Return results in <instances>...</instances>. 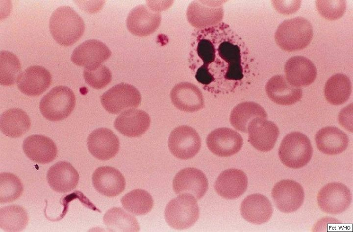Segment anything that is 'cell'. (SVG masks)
I'll return each instance as SVG.
<instances>
[{"mask_svg":"<svg viewBox=\"0 0 353 232\" xmlns=\"http://www.w3.org/2000/svg\"><path fill=\"white\" fill-rule=\"evenodd\" d=\"M49 28L53 39L60 45L69 46L83 35L85 25L82 18L72 7L62 6L52 13Z\"/></svg>","mask_w":353,"mask_h":232,"instance_id":"1","label":"cell"},{"mask_svg":"<svg viewBox=\"0 0 353 232\" xmlns=\"http://www.w3.org/2000/svg\"><path fill=\"white\" fill-rule=\"evenodd\" d=\"M313 35L311 23L305 18L299 17L282 22L277 29L275 39L281 49L294 52L307 47L312 40Z\"/></svg>","mask_w":353,"mask_h":232,"instance_id":"2","label":"cell"},{"mask_svg":"<svg viewBox=\"0 0 353 232\" xmlns=\"http://www.w3.org/2000/svg\"><path fill=\"white\" fill-rule=\"evenodd\" d=\"M278 154L284 165L289 168L298 169L309 162L312 156L313 149L307 136L295 131L287 134L283 138Z\"/></svg>","mask_w":353,"mask_h":232,"instance_id":"3","label":"cell"},{"mask_svg":"<svg viewBox=\"0 0 353 232\" xmlns=\"http://www.w3.org/2000/svg\"><path fill=\"white\" fill-rule=\"evenodd\" d=\"M76 105V97L69 87L59 85L52 88L41 100L39 108L42 115L50 121L68 117Z\"/></svg>","mask_w":353,"mask_h":232,"instance_id":"4","label":"cell"},{"mask_svg":"<svg viewBox=\"0 0 353 232\" xmlns=\"http://www.w3.org/2000/svg\"><path fill=\"white\" fill-rule=\"evenodd\" d=\"M199 208L193 196L178 195L167 205L164 216L167 223L176 230L186 229L192 226L199 217Z\"/></svg>","mask_w":353,"mask_h":232,"instance_id":"5","label":"cell"},{"mask_svg":"<svg viewBox=\"0 0 353 232\" xmlns=\"http://www.w3.org/2000/svg\"><path fill=\"white\" fill-rule=\"evenodd\" d=\"M100 99L102 106L107 112L117 114L128 108L138 107L141 96L133 85L121 83L104 92Z\"/></svg>","mask_w":353,"mask_h":232,"instance_id":"6","label":"cell"},{"mask_svg":"<svg viewBox=\"0 0 353 232\" xmlns=\"http://www.w3.org/2000/svg\"><path fill=\"white\" fill-rule=\"evenodd\" d=\"M352 200V193L345 184L337 182L324 186L317 195V203L324 212L338 214L346 210Z\"/></svg>","mask_w":353,"mask_h":232,"instance_id":"7","label":"cell"},{"mask_svg":"<svg viewBox=\"0 0 353 232\" xmlns=\"http://www.w3.org/2000/svg\"><path fill=\"white\" fill-rule=\"evenodd\" d=\"M201 147L200 136L192 127L182 125L171 132L168 147L172 154L180 159H188L195 156Z\"/></svg>","mask_w":353,"mask_h":232,"instance_id":"8","label":"cell"},{"mask_svg":"<svg viewBox=\"0 0 353 232\" xmlns=\"http://www.w3.org/2000/svg\"><path fill=\"white\" fill-rule=\"evenodd\" d=\"M272 197L277 208L289 213L297 210L303 204L304 193L303 187L292 180H282L272 190Z\"/></svg>","mask_w":353,"mask_h":232,"instance_id":"9","label":"cell"},{"mask_svg":"<svg viewBox=\"0 0 353 232\" xmlns=\"http://www.w3.org/2000/svg\"><path fill=\"white\" fill-rule=\"evenodd\" d=\"M111 55V51L103 43L96 39H89L74 49L71 59L76 65L92 69L101 65Z\"/></svg>","mask_w":353,"mask_h":232,"instance_id":"10","label":"cell"},{"mask_svg":"<svg viewBox=\"0 0 353 232\" xmlns=\"http://www.w3.org/2000/svg\"><path fill=\"white\" fill-rule=\"evenodd\" d=\"M208 186V180L204 174L200 170L192 167L181 170L173 181V188L176 194H190L197 200L205 195Z\"/></svg>","mask_w":353,"mask_h":232,"instance_id":"11","label":"cell"},{"mask_svg":"<svg viewBox=\"0 0 353 232\" xmlns=\"http://www.w3.org/2000/svg\"><path fill=\"white\" fill-rule=\"evenodd\" d=\"M248 141L257 150L267 152L274 147L279 131L277 126L265 118L256 117L247 128Z\"/></svg>","mask_w":353,"mask_h":232,"instance_id":"12","label":"cell"},{"mask_svg":"<svg viewBox=\"0 0 353 232\" xmlns=\"http://www.w3.org/2000/svg\"><path fill=\"white\" fill-rule=\"evenodd\" d=\"M206 142L208 149L212 153L219 156L227 157L239 152L243 140L236 131L227 128H221L211 132Z\"/></svg>","mask_w":353,"mask_h":232,"instance_id":"13","label":"cell"},{"mask_svg":"<svg viewBox=\"0 0 353 232\" xmlns=\"http://www.w3.org/2000/svg\"><path fill=\"white\" fill-rule=\"evenodd\" d=\"M160 14L145 5H139L132 9L126 19L129 31L138 36H146L153 33L161 22Z\"/></svg>","mask_w":353,"mask_h":232,"instance_id":"14","label":"cell"},{"mask_svg":"<svg viewBox=\"0 0 353 232\" xmlns=\"http://www.w3.org/2000/svg\"><path fill=\"white\" fill-rule=\"evenodd\" d=\"M51 76L49 71L39 65L27 67L18 77L17 84L23 94L37 96L44 92L50 85Z\"/></svg>","mask_w":353,"mask_h":232,"instance_id":"15","label":"cell"},{"mask_svg":"<svg viewBox=\"0 0 353 232\" xmlns=\"http://www.w3.org/2000/svg\"><path fill=\"white\" fill-rule=\"evenodd\" d=\"M89 151L95 158L109 160L115 156L120 148L118 137L110 129L101 128L93 131L87 138Z\"/></svg>","mask_w":353,"mask_h":232,"instance_id":"16","label":"cell"},{"mask_svg":"<svg viewBox=\"0 0 353 232\" xmlns=\"http://www.w3.org/2000/svg\"><path fill=\"white\" fill-rule=\"evenodd\" d=\"M193 1L189 5L186 16L189 23L198 28L214 26L223 19L224 12L219 3Z\"/></svg>","mask_w":353,"mask_h":232,"instance_id":"17","label":"cell"},{"mask_svg":"<svg viewBox=\"0 0 353 232\" xmlns=\"http://www.w3.org/2000/svg\"><path fill=\"white\" fill-rule=\"evenodd\" d=\"M248 186V178L242 170L230 168L221 172L214 183L216 192L227 199H235L243 195Z\"/></svg>","mask_w":353,"mask_h":232,"instance_id":"18","label":"cell"},{"mask_svg":"<svg viewBox=\"0 0 353 232\" xmlns=\"http://www.w3.org/2000/svg\"><path fill=\"white\" fill-rule=\"evenodd\" d=\"M92 183L96 190L107 197H115L121 193L126 187V180L122 173L110 166H102L94 172Z\"/></svg>","mask_w":353,"mask_h":232,"instance_id":"19","label":"cell"},{"mask_svg":"<svg viewBox=\"0 0 353 232\" xmlns=\"http://www.w3.org/2000/svg\"><path fill=\"white\" fill-rule=\"evenodd\" d=\"M285 78L296 87L306 86L315 80L317 76L316 67L308 58L295 56L289 58L284 66Z\"/></svg>","mask_w":353,"mask_h":232,"instance_id":"20","label":"cell"},{"mask_svg":"<svg viewBox=\"0 0 353 232\" xmlns=\"http://www.w3.org/2000/svg\"><path fill=\"white\" fill-rule=\"evenodd\" d=\"M151 118L145 111L137 109L124 111L115 119L114 126L122 134L130 137L141 136L149 129Z\"/></svg>","mask_w":353,"mask_h":232,"instance_id":"21","label":"cell"},{"mask_svg":"<svg viewBox=\"0 0 353 232\" xmlns=\"http://www.w3.org/2000/svg\"><path fill=\"white\" fill-rule=\"evenodd\" d=\"M170 98L176 107L185 112L197 111L204 107L202 92L190 82H182L176 85L171 91Z\"/></svg>","mask_w":353,"mask_h":232,"instance_id":"22","label":"cell"},{"mask_svg":"<svg viewBox=\"0 0 353 232\" xmlns=\"http://www.w3.org/2000/svg\"><path fill=\"white\" fill-rule=\"evenodd\" d=\"M23 149L28 158L40 164L51 162L57 154L54 142L49 137L40 134L26 137L23 142Z\"/></svg>","mask_w":353,"mask_h":232,"instance_id":"23","label":"cell"},{"mask_svg":"<svg viewBox=\"0 0 353 232\" xmlns=\"http://www.w3.org/2000/svg\"><path fill=\"white\" fill-rule=\"evenodd\" d=\"M47 179L52 190L59 193H66L76 188L78 182L79 175L71 163L60 161L50 168Z\"/></svg>","mask_w":353,"mask_h":232,"instance_id":"24","label":"cell"},{"mask_svg":"<svg viewBox=\"0 0 353 232\" xmlns=\"http://www.w3.org/2000/svg\"><path fill=\"white\" fill-rule=\"evenodd\" d=\"M241 214L248 222L254 224L267 222L273 212L272 205L264 195L255 193L247 196L240 207Z\"/></svg>","mask_w":353,"mask_h":232,"instance_id":"25","label":"cell"},{"mask_svg":"<svg viewBox=\"0 0 353 232\" xmlns=\"http://www.w3.org/2000/svg\"><path fill=\"white\" fill-rule=\"evenodd\" d=\"M265 90L269 98L280 105L293 104L301 100L302 90L290 84L282 75L272 77L267 82Z\"/></svg>","mask_w":353,"mask_h":232,"instance_id":"26","label":"cell"},{"mask_svg":"<svg viewBox=\"0 0 353 232\" xmlns=\"http://www.w3.org/2000/svg\"><path fill=\"white\" fill-rule=\"evenodd\" d=\"M318 150L328 155H335L344 152L349 142L347 135L338 128L329 126L320 129L315 135Z\"/></svg>","mask_w":353,"mask_h":232,"instance_id":"27","label":"cell"},{"mask_svg":"<svg viewBox=\"0 0 353 232\" xmlns=\"http://www.w3.org/2000/svg\"><path fill=\"white\" fill-rule=\"evenodd\" d=\"M30 126L29 116L25 111L20 108L8 109L0 116V130L7 137H21L29 129Z\"/></svg>","mask_w":353,"mask_h":232,"instance_id":"28","label":"cell"},{"mask_svg":"<svg viewBox=\"0 0 353 232\" xmlns=\"http://www.w3.org/2000/svg\"><path fill=\"white\" fill-rule=\"evenodd\" d=\"M267 118L264 109L259 104L253 102L241 103L231 111L229 120L231 125L237 130L247 132L250 122L254 118Z\"/></svg>","mask_w":353,"mask_h":232,"instance_id":"29","label":"cell"},{"mask_svg":"<svg viewBox=\"0 0 353 232\" xmlns=\"http://www.w3.org/2000/svg\"><path fill=\"white\" fill-rule=\"evenodd\" d=\"M352 92V83L350 78L343 74L332 76L327 81L324 94L328 103L333 105L345 103Z\"/></svg>","mask_w":353,"mask_h":232,"instance_id":"30","label":"cell"},{"mask_svg":"<svg viewBox=\"0 0 353 232\" xmlns=\"http://www.w3.org/2000/svg\"><path fill=\"white\" fill-rule=\"evenodd\" d=\"M103 220L109 231L138 232L140 230L136 218L121 207H113L108 209Z\"/></svg>","mask_w":353,"mask_h":232,"instance_id":"31","label":"cell"},{"mask_svg":"<svg viewBox=\"0 0 353 232\" xmlns=\"http://www.w3.org/2000/svg\"><path fill=\"white\" fill-rule=\"evenodd\" d=\"M28 221L27 213L21 206L13 205L0 209V228L5 232H21Z\"/></svg>","mask_w":353,"mask_h":232,"instance_id":"32","label":"cell"},{"mask_svg":"<svg viewBox=\"0 0 353 232\" xmlns=\"http://www.w3.org/2000/svg\"><path fill=\"white\" fill-rule=\"evenodd\" d=\"M218 52L220 56L228 63L225 77L228 79H241L243 74L239 46L229 41H224L219 46Z\"/></svg>","mask_w":353,"mask_h":232,"instance_id":"33","label":"cell"},{"mask_svg":"<svg viewBox=\"0 0 353 232\" xmlns=\"http://www.w3.org/2000/svg\"><path fill=\"white\" fill-rule=\"evenodd\" d=\"M121 202L125 209L136 215L147 214L153 206L151 196L141 189H134L127 193L122 198Z\"/></svg>","mask_w":353,"mask_h":232,"instance_id":"34","label":"cell"},{"mask_svg":"<svg viewBox=\"0 0 353 232\" xmlns=\"http://www.w3.org/2000/svg\"><path fill=\"white\" fill-rule=\"evenodd\" d=\"M21 65L13 53L2 51L0 53V83L4 86H11L17 82L21 73Z\"/></svg>","mask_w":353,"mask_h":232,"instance_id":"35","label":"cell"},{"mask_svg":"<svg viewBox=\"0 0 353 232\" xmlns=\"http://www.w3.org/2000/svg\"><path fill=\"white\" fill-rule=\"evenodd\" d=\"M24 187L21 180L15 175L9 172L0 174V203L12 202L22 194Z\"/></svg>","mask_w":353,"mask_h":232,"instance_id":"36","label":"cell"},{"mask_svg":"<svg viewBox=\"0 0 353 232\" xmlns=\"http://www.w3.org/2000/svg\"><path fill=\"white\" fill-rule=\"evenodd\" d=\"M83 77L86 82L96 89L105 87L112 80L111 71L103 65H101L92 69H85Z\"/></svg>","mask_w":353,"mask_h":232,"instance_id":"37","label":"cell"},{"mask_svg":"<svg viewBox=\"0 0 353 232\" xmlns=\"http://www.w3.org/2000/svg\"><path fill=\"white\" fill-rule=\"evenodd\" d=\"M317 9L325 18L329 20L341 18L345 12L346 1L345 0H318L316 1Z\"/></svg>","mask_w":353,"mask_h":232,"instance_id":"38","label":"cell"},{"mask_svg":"<svg viewBox=\"0 0 353 232\" xmlns=\"http://www.w3.org/2000/svg\"><path fill=\"white\" fill-rule=\"evenodd\" d=\"M197 52L199 56L203 62L202 66L207 68L216 56V50L212 42L207 39H202L198 43Z\"/></svg>","mask_w":353,"mask_h":232,"instance_id":"39","label":"cell"},{"mask_svg":"<svg viewBox=\"0 0 353 232\" xmlns=\"http://www.w3.org/2000/svg\"><path fill=\"white\" fill-rule=\"evenodd\" d=\"M275 8L279 12L289 14L297 11L300 7L301 0H274L272 1Z\"/></svg>","mask_w":353,"mask_h":232,"instance_id":"40","label":"cell"},{"mask_svg":"<svg viewBox=\"0 0 353 232\" xmlns=\"http://www.w3.org/2000/svg\"><path fill=\"white\" fill-rule=\"evenodd\" d=\"M353 105H350L344 108L339 115V121L341 125L348 131L353 132Z\"/></svg>","mask_w":353,"mask_h":232,"instance_id":"41","label":"cell"},{"mask_svg":"<svg viewBox=\"0 0 353 232\" xmlns=\"http://www.w3.org/2000/svg\"><path fill=\"white\" fill-rule=\"evenodd\" d=\"M196 78L199 82L205 84L210 83L214 79L212 75L208 72L207 68L203 66H201L198 70Z\"/></svg>","mask_w":353,"mask_h":232,"instance_id":"42","label":"cell"}]
</instances>
